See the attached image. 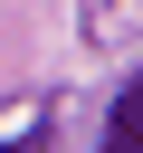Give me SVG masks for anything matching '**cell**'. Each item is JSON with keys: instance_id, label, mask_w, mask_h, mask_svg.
<instances>
[{"instance_id": "cell-2", "label": "cell", "mask_w": 143, "mask_h": 153, "mask_svg": "<svg viewBox=\"0 0 143 153\" xmlns=\"http://www.w3.org/2000/svg\"><path fill=\"white\" fill-rule=\"evenodd\" d=\"M0 153H38V143H0Z\"/></svg>"}, {"instance_id": "cell-1", "label": "cell", "mask_w": 143, "mask_h": 153, "mask_svg": "<svg viewBox=\"0 0 143 153\" xmlns=\"http://www.w3.org/2000/svg\"><path fill=\"white\" fill-rule=\"evenodd\" d=\"M95 153H143V76L114 86V115H105V143Z\"/></svg>"}]
</instances>
